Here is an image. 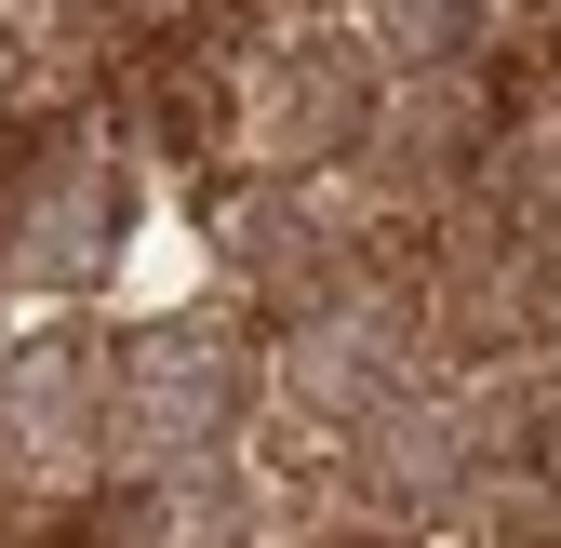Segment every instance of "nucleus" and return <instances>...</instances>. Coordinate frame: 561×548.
<instances>
[{
  "label": "nucleus",
  "instance_id": "f257e3e1",
  "mask_svg": "<svg viewBox=\"0 0 561 548\" xmlns=\"http://www.w3.org/2000/svg\"><path fill=\"white\" fill-rule=\"evenodd\" d=\"M254 401V362L228 321H134L107 349V482H201Z\"/></svg>",
  "mask_w": 561,
  "mask_h": 548
},
{
  "label": "nucleus",
  "instance_id": "f03ea898",
  "mask_svg": "<svg viewBox=\"0 0 561 548\" xmlns=\"http://www.w3.org/2000/svg\"><path fill=\"white\" fill-rule=\"evenodd\" d=\"M107 349L94 321H14L0 334V482L67 495L107 482Z\"/></svg>",
  "mask_w": 561,
  "mask_h": 548
},
{
  "label": "nucleus",
  "instance_id": "423d86ee",
  "mask_svg": "<svg viewBox=\"0 0 561 548\" xmlns=\"http://www.w3.org/2000/svg\"><path fill=\"white\" fill-rule=\"evenodd\" d=\"M0 267H14V254H0Z\"/></svg>",
  "mask_w": 561,
  "mask_h": 548
},
{
  "label": "nucleus",
  "instance_id": "20e7f679",
  "mask_svg": "<svg viewBox=\"0 0 561 548\" xmlns=\"http://www.w3.org/2000/svg\"><path fill=\"white\" fill-rule=\"evenodd\" d=\"M254 94H267V107H254V134H267L280 161H321V148H347V134H362V67H347V41L280 54Z\"/></svg>",
  "mask_w": 561,
  "mask_h": 548
},
{
  "label": "nucleus",
  "instance_id": "39448f33",
  "mask_svg": "<svg viewBox=\"0 0 561 548\" xmlns=\"http://www.w3.org/2000/svg\"><path fill=\"white\" fill-rule=\"evenodd\" d=\"M134 509H148V548H241V509H228L215 468H201V482H148Z\"/></svg>",
  "mask_w": 561,
  "mask_h": 548
},
{
  "label": "nucleus",
  "instance_id": "7ed1b4c3",
  "mask_svg": "<svg viewBox=\"0 0 561 548\" xmlns=\"http://www.w3.org/2000/svg\"><path fill=\"white\" fill-rule=\"evenodd\" d=\"M27 215L41 228H14L0 254L27 267V282H54V295H81V282H107V254H121V161H94V148H67L41 187H27Z\"/></svg>",
  "mask_w": 561,
  "mask_h": 548
}]
</instances>
